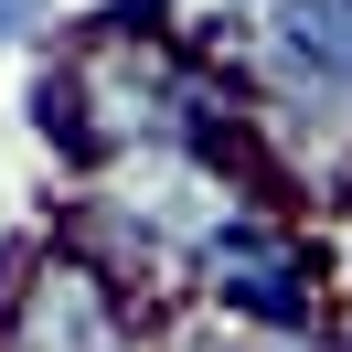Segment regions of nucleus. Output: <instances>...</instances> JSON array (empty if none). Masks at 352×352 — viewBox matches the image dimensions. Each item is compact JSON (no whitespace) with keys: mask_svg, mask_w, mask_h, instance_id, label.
Masks as SVG:
<instances>
[{"mask_svg":"<svg viewBox=\"0 0 352 352\" xmlns=\"http://www.w3.org/2000/svg\"><path fill=\"white\" fill-rule=\"evenodd\" d=\"M0 342H22V352H118V342H150V309L54 214V224L0 235Z\"/></svg>","mask_w":352,"mask_h":352,"instance_id":"1","label":"nucleus"},{"mask_svg":"<svg viewBox=\"0 0 352 352\" xmlns=\"http://www.w3.org/2000/svg\"><path fill=\"white\" fill-rule=\"evenodd\" d=\"M235 11H245V0H139V22L171 32V43H182V54H203V65H214V43L235 32Z\"/></svg>","mask_w":352,"mask_h":352,"instance_id":"2","label":"nucleus"},{"mask_svg":"<svg viewBox=\"0 0 352 352\" xmlns=\"http://www.w3.org/2000/svg\"><path fill=\"white\" fill-rule=\"evenodd\" d=\"M43 32H54V0H0V54L43 43Z\"/></svg>","mask_w":352,"mask_h":352,"instance_id":"3","label":"nucleus"}]
</instances>
